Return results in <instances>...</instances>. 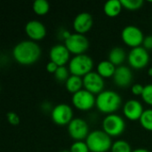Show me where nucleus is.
Returning a JSON list of instances; mask_svg holds the SVG:
<instances>
[{
  "instance_id": "f257e3e1",
  "label": "nucleus",
  "mask_w": 152,
  "mask_h": 152,
  "mask_svg": "<svg viewBox=\"0 0 152 152\" xmlns=\"http://www.w3.org/2000/svg\"><path fill=\"white\" fill-rule=\"evenodd\" d=\"M41 47L33 40H23L17 43L12 49L14 60L21 65H31L38 61Z\"/></svg>"
},
{
  "instance_id": "f03ea898",
  "label": "nucleus",
  "mask_w": 152,
  "mask_h": 152,
  "mask_svg": "<svg viewBox=\"0 0 152 152\" xmlns=\"http://www.w3.org/2000/svg\"><path fill=\"white\" fill-rule=\"evenodd\" d=\"M122 104V98L120 94L113 90H103L97 94L95 106L97 109L107 115L117 111Z\"/></svg>"
},
{
  "instance_id": "7ed1b4c3",
  "label": "nucleus",
  "mask_w": 152,
  "mask_h": 152,
  "mask_svg": "<svg viewBox=\"0 0 152 152\" xmlns=\"http://www.w3.org/2000/svg\"><path fill=\"white\" fill-rule=\"evenodd\" d=\"M86 142L91 152H107L112 146L111 136L103 130H94L89 133Z\"/></svg>"
},
{
  "instance_id": "20e7f679",
  "label": "nucleus",
  "mask_w": 152,
  "mask_h": 152,
  "mask_svg": "<svg viewBox=\"0 0 152 152\" xmlns=\"http://www.w3.org/2000/svg\"><path fill=\"white\" fill-rule=\"evenodd\" d=\"M69 69L71 75L85 77L89 72L93 71L94 61L89 55L83 53L74 55L69 62Z\"/></svg>"
},
{
  "instance_id": "39448f33",
  "label": "nucleus",
  "mask_w": 152,
  "mask_h": 152,
  "mask_svg": "<svg viewBox=\"0 0 152 152\" xmlns=\"http://www.w3.org/2000/svg\"><path fill=\"white\" fill-rule=\"evenodd\" d=\"M102 130L111 137H116L123 134L126 129V122L124 118L118 114L106 115L102 120Z\"/></svg>"
},
{
  "instance_id": "423d86ee",
  "label": "nucleus",
  "mask_w": 152,
  "mask_h": 152,
  "mask_svg": "<svg viewBox=\"0 0 152 152\" xmlns=\"http://www.w3.org/2000/svg\"><path fill=\"white\" fill-rule=\"evenodd\" d=\"M65 46L68 48L70 53L75 55L85 53L89 47L88 38L79 33H71V35L64 41Z\"/></svg>"
},
{
  "instance_id": "0eeeda50",
  "label": "nucleus",
  "mask_w": 152,
  "mask_h": 152,
  "mask_svg": "<svg viewBox=\"0 0 152 152\" xmlns=\"http://www.w3.org/2000/svg\"><path fill=\"white\" fill-rule=\"evenodd\" d=\"M144 37L142 30L134 25H127L121 31V38L123 42L132 48L141 46L143 43Z\"/></svg>"
},
{
  "instance_id": "6e6552de",
  "label": "nucleus",
  "mask_w": 152,
  "mask_h": 152,
  "mask_svg": "<svg viewBox=\"0 0 152 152\" xmlns=\"http://www.w3.org/2000/svg\"><path fill=\"white\" fill-rule=\"evenodd\" d=\"M51 118L53 123L58 126L69 125L73 118V110L67 103H59L53 107Z\"/></svg>"
},
{
  "instance_id": "1a4fd4ad",
  "label": "nucleus",
  "mask_w": 152,
  "mask_h": 152,
  "mask_svg": "<svg viewBox=\"0 0 152 152\" xmlns=\"http://www.w3.org/2000/svg\"><path fill=\"white\" fill-rule=\"evenodd\" d=\"M71 101L75 108L79 110L86 111L91 110L95 105L96 97L89 91L86 89H81L80 91L72 94Z\"/></svg>"
},
{
  "instance_id": "9d476101",
  "label": "nucleus",
  "mask_w": 152,
  "mask_h": 152,
  "mask_svg": "<svg viewBox=\"0 0 152 152\" xmlns=\"http://www.w3.org/2000/svg\"><path fill=\"white\" fill-rule=\"evenodd\" d=\"M130 66L134 69H140L146 67L150 61V53L142 45L132 48L127 56Z\"/></svg>"
},
{
  "instance_id": "9b49d317",
  "label": "nucleus",
  "mask_w": 152,
  "mask_h": 152,
  "mask_svg": "<svg viewBox=\"0 0 152 152\" xmlns=\"http://www.w3.org/2000/svg\"><path fill=\"white\" fill-rule=\"evenodd\" d=\"M68 133L75 141H83L90 133L88 124L81 118H74L68 125Z\"/></svg>"
},
{
  "instance_id": "f8f14e48",
  "label": "nucleus",
  "mask_w": 152,
  "mask_h": 152,
  "mask_svg": "<svg viewBox=\"0 0 152 152\" xmlns=\"http://www.w3.org/2000/svg\"><path fill=\"white\" fill-rule=\"evenodd\" d=\"M84 89L94 94H99L104 88V78L96 71H91L83 77Z\"/></svg>"
},
{
  "instance_id": "ddd939ff",
  "label": "nucleus",
  "mask_w": 152,
  "mask_h": 152,
  "mask_svg": "<svg viewBox=\"0 0 152 152\" xmlns=\"http://www.w3.org/2000/svg\"><path fill=\"white\" fill-rule=\"evenodd\" d=\"M49 57L50 61L58 66H65L70 61V53L64 44H57L50 49Z\"/></svg>"
},
{
  "instance_id": "4468645a",
  "label": "nucleus",
  "mask_w": 152,
  "mask_h": 152,
  "mask_svg": "<svg viewBox=\"0 0 152 152\" xmlns=\"http://www.w3.org/2000/svg\"><path fill=\"white\" fill-rule=\"evenodd\" d=\"M94 25V19L91 13L82 12L78 13L73 20V28L76 33L83 34L88 32Z\"/></svg>"
},
{
  "instance_id": "2eb2a0df",
  "label": "nucleus",
  "mask_w": 152,
  "mask_h": 152,
  "mask_svg": "<svg viewBox=\"0 0 152 152\" xmlns=\"http://www.w3.org/2000/svg\"><path fill=\"white\" fill-rule=\"evenodd\" d=\"M25 32L28 37L33 41L43 39L46 35V28L43 22L37 20H31L25 25Z\"/></svg>"
},
{
  "instance_id": "dca6fc26",
  "label": "nucleus",
  "mask_w": 152,
  "mask_h": 152,
  "mask_svg": "<svg viewBox=\"0 0 152 152\" xmlns=\"http://www.w3.org/2000/svg\"><path fill=\"white\" fill-rule=\"evenodd\" d=\"M143 111L144 109L141 102L134 99L128 100L123 106V113L129 120H140Z\"/></svg>"
},
{
  "instance_id": "f3484780",
  "label": "nucleus",
  "mask_w": 152,
  "mask_h": 152,
  "mask_svg": "<svg viewBox=\"0 0 152 152\" xmlns=\"http://www.w3.org/2000/svg\"><path fill=\"white\" fill-rule=\"evenodd\" d=\"M114 83L119 87H127L131 85L133 80V73L129 67L120 65L117 67L113 76Z\"/></svg>"
},
{
  "instance_id": "a211bd4d",
  "label": "nucleus",
  "mask_w": 152,
  "mask_h": 152,
  "mask_svg": "<svg viewBox=\"0 0 152 152\" xmlns=\"http://www.w3.org/2000/svg\"><path fill=\"white\" fill-rule=\"evenodd\" d=\"M116 69H117V67L112 62H110L109 60H104V61H100L97 64L96 72L100 76H102L103 78L111 77H113Z\"/></svg>"
},
{
  "instance_id": "6ab92c4d",
  "label": "nucleus",
  "mask_w": 152,
  "mask_h": 152,
  "mask_svg": "<svg viewBox=\"0 0 152 152\" xmlns=\"http://www.w3.org/2000/svg\"><path fill=\"white\" fill-rule=\"evenodd\" d=\"M126 51L124 50V48L120 46L113 47L109 53V61L112 62L116 67L122 65V63L126 60Z\"/></svg>"
},
{
  "instance_id": "aec40b11",
  "label": "nucleus",
  "mask_w": 152,
  "mask_h": 152,
  "mask_svg": "<svg viewBox=\"0 0 152 152\" xmlns=\"http://www.w3.org/2000/svg\"><path fill=\"white\" fill-rule=\"evenodd\" d=\"M123 8L120 0H109L103 5V12L109 17L118 16Z\"/></svg>"
},
{
  "instance_id": "412c9836",
  "label": "nucleus",
  "mask_w": 152,
  "mask_h": 152,
  "mask_svg": "<svg viewBox=\"0 0 152 152\" xmlns=\"http://www.w3.org/2000/svg\"><path fill=\"white\" fill-rule=\"evenodd\" d=\"M65 86H66L67 91L73 94L80 91L81 89H83L82 88L84 86L83 77L79 76H76V75H70L69 77L65 82Z\"/></svg>"
},
{
  "instance_id": "4be33fe9",
  "label": "nucleus",
  "mask_w": 152,
  "mask_h": 152,
  "mask_svg": "<svg viewBox=\"0 0 152 152\" xmlns=\"http://www.w3.org/2000/svg\"><path fill=\"white\" fill-rule=\"evenodd\" d=\"M32 9L37 15H45L50 10V4L47 0H36L33 2Z\"/></svg>"
},
{
  "instance_id": "5701e85b",
  "label": "nucleus",
  "mask_w": 152,
  "mask_h": 152,
  "mask_svg": "<svg viewBox=\"0 0 152 152\" xmlns=\"http://www.w3.org/2000/svg\"><path fill=\"white\" fill-rule=\"evenodd\" d=\"M139 121L144 129L152 131V109L144 110Z\"/></svg>"
},
{
  "instance_id": "b1692460",
  "label": "nucleus",
  "mask_w": 152,
  "mask_h": 152,
  "mask_svg": "<svg viewBox=\"0 0 152 152\" xmlns=\"http://www.w3.org/2000/svg\"><path fill=\"white\" fill-rule=\"evenodd\" d=\"M111 152H132L133 150L128 142L125 140H118L112 143Z\"/></svg>"
},
{
  "instance_id": "393cba45",
  "label": "nucleus",
  "mask_w": 152,
  "mask_h": 152,
  "mask_svg": "<svg viewBox=\"0 0 152 152\" xmlns=\"http://www.w3.org/2000/svg\"><path fill=\"white\" fill-rule=\"evenodd\" d=\"M55 78L60 81V82H66L67 79L69 77V76L71 75L69 72V68H67L66 66H59L57 70L55 71V73L53 74Z\"/></svg>"
},
{
  "instance_id": "a878e982",
  "label": "nucleus",
  "mask_w": 152,
  "mask_h": 152,
  "mask_svg": "<svg viewBox=\"0 0 152 152\" xmlns=\"http://www.w3.org/2000/svg\"><path fill=\"white\" fill-rule=\"evenodd\" d=\"M120 1L124 8L132 11L140 9L144 3L143 0H120Z\"/></svg>"
},
{
  "instance_id": "bb28decb",
  "label": "nucleus",
  "mask_w": 152,
  "mask_h": 152,
  "mask_svg": "<svg viewBox=\"0 0 152 152\" xmlns=\"http://www.w3.org/2000/svg\"><path fill=\"white\" fill-rule=\"evenodd\" d=\"M70 152H90V150L84 141H75L69 149Z\"/></svg>"
},
{
  "instance_id": "cd10ccee",
  "label": "nucleus",
  "mask_w": 152,
  "mask_h": 152,
  "mask_svg": "<svg viewBox=\"0 0 152 152\" xmlns=\"http://www.w3.org/2000/svg\"><path fill=\"white\" fill-rule=\"evenodd\" d=\"M142 100L149 105L152 106V84L144 86V90L142 94Z\"/></svg>"
},
{
  "instance_id": "c85d7f7f",
  "label": "nucleus",
  "mask_w": 152,
  "mask_h": 152,
  "mask_svg": "<svg viewBox=\"0 0 152 152\" xmlns=\"http://www.w3.org/2000/svg\"><path fill=\"white\" fill-rule=\"evenodd\" d=\"M6 118H7L8 122H9L11 125L17 126V125L20 124V117L18 116L17 113H15V112H13V111L8 112L7 115H6Z\"/></svg>"
},
{
  "instance_id": "c756f323",
  "label": "nucleus",
  "mask_w": 152,
  "mask_h": 152,
  "mask_svg": "<svg viewBox=\"0 0 152 152\" xmlns=\"http://www.w3.org/2000/svg\"><path fill=\"white\" fill-rule=\"evenodd\" d=\"M143 90H144V86H142V84H139V83H135V84L132 85V86H131V91H132L133 94H134V95L142 96Z\"/></svg>"
},
{
  "instance_id": "7c9ffc66",
  "label": "nucleus",
  "mask_w": 152,
  "mask_h": 152,
  "mask_svg": "<svg viewBox=\"0 0 152 152\" xmlns=\"http://www.w3.org/2000/svg\"><path fill=\"white\" fill-rule=\"evenodd\" d=\"M142 46L150 51V50H152V35H149L147 37H144V40H143V43H142Z\"/></svg>"
},
{
  "instance_id": "2f4dec72",
  "label": "nucleus",
  "mask_w": 152,
  "mask_h": 152,
  "mask_svg": "<svg viewBox=\"0 0 152 152\" xmlns=\"http://www.w3.org/2000/svg\"><path fill=\"white\" fill-rule=\"evenodd\" d=\"M58 67H59V66H58L56 63H54V62H53L52 61H48L47 64H46V70H47L49 73L54 74L55 71L57 70Z\"/></svg>"
},
{
  "instance_id": "473e14b6",
  "label": "nucleus",
  "mask_w": 152,
  "mask_h": 152,
  "mask_svg": "<svg viewBox=\"0 0 152 152\" xmlns=\"http://www.w3.org/2000/svg\"><path fill=\"white\" fill-rule=\"evenodd\" d=\"M132 152H151L149 150L145 149V148H138V149H135Z\"/></svg>"
},
{
  "instance_id": "72a5a7b5",
  "label": "nucleus",
  "mask_w": 152,
  "mask_h": 152,
  "mask_svg": "<svg viewBox=\"0 0 152 152\" xmlns=\"http://www.w3.org/2000/svg\"><path fill=\"white\" fill-rule=\"evenodd\" d=\"M148 74H149L150 76H151L152 77V67L149 69V70H148Z\"/></svg>"
},
{
  "instance_id": "f704fd0d",
  "label": "nucleus",
  "mask_w": 152,
  "mask_h": 152,
  "mask_svg": "<svg viewBox=\"0 0 152 152\" xmlns=\"http://www.w3.org/2000/svg\"><path fill=\"white\" fill-rule=\"evenodd\" d=\"M60 152H70L69 151H60Z\"/></svg>"
}]
</instances>
